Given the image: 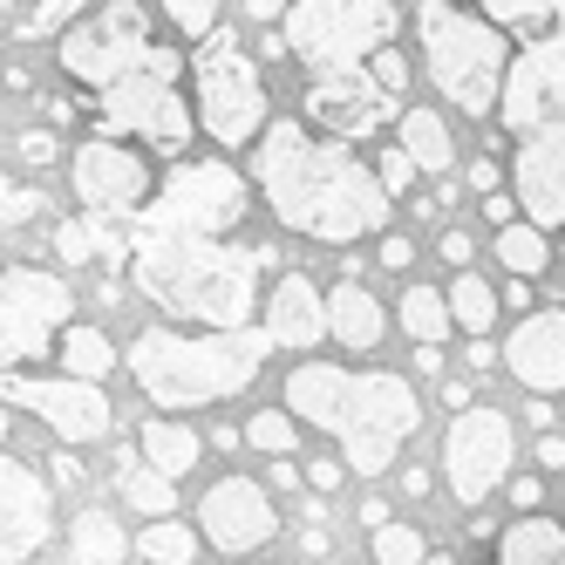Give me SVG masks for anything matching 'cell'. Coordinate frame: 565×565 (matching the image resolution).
Instances as JSON below:
<instances>
[{"label":"cell","mask_w":565,"mask_h":565,"mask_svg":"<svg viewBox=\"0 0 565 565\" xmlns=\"http://www.w3.org/2000/svg\"><path fill=\"white\" fill-rule=\"evenodd\" d=\"M470 191H498V164H483V157H477V164H470Z\"/></svg>","instance_id":"obj_48"},{"label":"cell","mask_w":565,"mask_h":565,"mask_svg":"<svg viewBox=\"0 0 565 565\" xmlns=\"http://www.w3.org/2000/svg\"><path fill=\"white\" fill-rule=\"evenodd\" d=\"M191 96H198V124H205L225 150L253 143L266 124V89H259V68L253 55L238 49L232 28H212L205 49L191 55Z\"/></svg>","instance_id":"obj_9"},{"label":"cell","mask_w":565,"mask_h":565,"mask_svg":"<svg viewBox=\"0 0 565 565\" xmlns=\"http://www.w3.org/2000/svg\"><path fill=\"white\" fill-rule=\"evenodd\" d=\"M402 143H409V157H416L429 178H443V171L457 164V143H450V130H443V116L423 109V103H416V109H402Z\"/></svg>","instance_id":"obj_23"},{"label":"cell","mask_w":565,"mask_h":565,"mask_svg":"<svg viewBox=\"0 0 565 565\" xmlns=\"http://www.w3.org/2000/svg\"><path fill=\"white\" fill-rule=\"evenodd\" d=\"M62 369L68 375H109L116 369V348H109V334L103 328H89V320H75V328H62Z\"/></svg>","instance_id":"obj_26"},{"label":"cell","mask_w":565,"mask_h":565,"mask_svg":"<svg viewBox=\"0 0 565 565\" xmlns=\"http://www.w3.org/2000/svg\"><path fill=\"white\" fill-rule=\"evenodd\" d=\"M388 83L382 75H369V62H354V68H328V75H313L307 83V116H313V130H328V137H375L388 124Z\"/></svg>","instance_id":"obj_16"},{"label":"cell","mask_w":565,"mask_h":565,"mask_svg":"<svg viewBox=\"0 0 565 565\" xmlns=\"http://www.w3.org/2000/svg\"><path fill=\"white\" fill-rule=\"evenodd\" d=\"M491 361H504V354H498V348H491V341H483V334H470V369H477V375H483V369H491Z\"/></svg>","instance_id":"obj_46"},{"label":"cell","mask_w":565,"mask_h":565,"mask_svg":"<svg viewBox=\"0 0 565 565\" xmlns=\"http://www.w3.org/2000/svg\"><path fill=\"white\" fill-rule=\"evenodd\" d=\"M545 232H552V225H539V218H532V225H518V218L498 225V259H504L511 273H532V279H539V273L552 266V238H545Z\"/></svg>","instance_id":"obj_25"},{"label":"cell","mask_w":565,"mask_h":565,"mask_svg":"<svg viewBox=\"0 0 565 565\" xmlns=\"http://www.w3.org/2000/svg\"><path fill=\"white\" fill-rule=\"evenodd\" d=\"M246 450H259V457H294L300 450L294 409H259V416H246Z\"/></svg>","instance_id":"obj_30"},{"label":"cell","mask_w":565,"mask_h":565,"mask_svg":"<svg viewBox=\"0 0 565 565\" xmlns=\"http://www.w3.org/2000/svg\"><path fill=\"white\" fill-rule=\"evenodd\" d=\"M450 307H457V328H463V334H483V328L498 320V294L483 287V279H477L470 266L457 273V287H450Z\"/></svg>","instance_id":"obj_29"},{"label":"cell","mask_w":565,"mask_h":565,"mask_svg":"<svg viewBox=\"0 0 565 565\" xmlns=\"http://www.w3.org/2000/svg\"><path fill=\"white\" fill-rule=\"evenodd\" d=\"M279 348L273 328H205V334H178V328H143L130 341V382L157 402V409H205V402L238 395L266 354Z\"/></svg>","instance_id":"obj_6"},{"label":"cell","mask_w":565,"mask_h":565,"mask_svg":"<svg viewBox=\"0 0 565 565\" xmlns=\"http://www.w3.org/2000/svg\"><path fill=\"white\" fill-rule=\"evenodd\" d=\"M143 457H150L157 470L184 477V470L198 463V436H191L184 423H143Z\"/></svg>","instance_id":"obj_28"},{"label":"cell","mask_w":565,"mask_h":565,"mask_svg":"<svg viewBox=\"0 0 565 565\" xmlns=\"http://www.w3.org/2000/svg\"><path fill=\"white\" fill-rule=\"evenodd\" d=\"M124 498H130V511H143V518H171L178 483H171V470H157V463L143 457V463H124Z\"/></svg>","instance_id":"obj_27"},{"label":"cell","mask_w":565,"mask_h":565,"mask_svg":"<svg viewBox=\"0 0 565 565\" xmlns=\"http://www.w3.org/2000/svg\"><path fill=\"white\" fill-rule=\"evenodd\" d=\"M328 328H334V341H341L348 354H375V348H382V334H388V320H382L375 294H361L354 279H348V287H334V294H328Z\"/></svg>","instance_id":"obj_20"},{"label":"cell","mask_w":565,"mask_h":565,"mask_svg":"<svg viewBox=\"0 0 565 565\" xmlns=\"http://www.w3.org/2000/svg\"><path fill=\"white\" fill-rule=\"evenodd\" d=\"M0 395L34 409L62 443H103L109 423H116L96 375H0Z\"/></svg>","instance_id":"obj_14"},{"label":"cell","mask_w":565,"mask_h":565,"mask_svg":"<svg viewBox=\"0 0 565 565\" xmlns=\"http://www.w3.org/2000/svg\"><path fill=\"white\" fill-rule=\"evenodd\" d=\"M198 524H205V545L225 552V558H246V552H266L279 539V511H273V491L253 477H225L198 498Z\"/></svg>","instance_id":"obj_15"},{"label":"cell","mask_w":565,"mask_h":565,"mask_svg":"<svg viewBox=\"0 0 565 565\" xmlns=\"http://www.w3.org/2000/svg\"><path fill=\"white\" fill-rule=\"evenodd\" d=\"M279 21H287L279 28L287 55L307 62L313 75H328V68H354L375 49H388L402 28V8L395 0H294Z\"/></svg>","instance_id":"obj_8"},{"label":"cell","mask_w":565,"mask_h":565,"mask_svg":"<svg viewBox=\"0 0 565 565\" xmlns=\"http://www.w3.org/2000/svg\"><path fill=\"white\" fill-rule=\"evenodd\" d=\"M504 369L524 395H558L565 388V307L518 320L511 341H504Z\"/></svg>","instance_id":"obj_18"},{"label":"cell","mask_w":565,"mask_h":565,"mask_svg":"<svg viewBox=\"0 0 565 565\" xmlns=\"http://www.w3.org/2000/svg\"><path fill=\"white\" fill-rule=\"evenodd\" d=\"M409 259H416L409 238H382V266H409Z\"/></svg>","instance_id":"obj_45"},{"label":"cell","mask_w":565,"mask_h":565,"mask_svg":"<svg viewBox=\"0 0 565 565\" xmlns=\"http://www.w3.org/2000/svg\"><path fill=\"white\" fill-rule=\"evenodd\" d=\"M279 259L266 246H232V232H164L130 225V279L137 294L171 320L205 328H246L259 307V279Z\"/></svg>","instance_id":"obj_3"},{"label":"cell","mask_w":565,"mask_h":565,"mask_svg":"<svg viewBox=\"0 0 565 565\" xmlns=\"http://www.w3.org/2000/svg\"><path fill=\"white\" fill-rule=\"evenodd\" d=\"M498 124L518 143L511 157L518 205L539 225H565V14L511 55Z\"/></svg>","instance_id":"obj_4"},{"label":"cell","mask_w":565,"mask_h":565,"mask_svg":"<svg viewBox=\"0 0 565 565\" xmlns=\"http://www.w3.org/2000/svg\"><path fill=\"white\" fill-rule=\"evenodd\" d=\"M511 457H518V436H511L504 409H483V402H477V409H457L450 436H443V477H450V491L470 511L511 477Z\"/></svg>","instance_id":"obj_12"},{"label":"cell","mask_w":565,"mask_h":565,"mask_svg":"<svg viewBox=\"0 0 565 565\" xmlns=\"http://www.w3.org/2000/svg\"><path fill=\"white\" fill-rule=\"evenodd\" d=\"M287 409L307 416L313 429H328L341 443V457L354 477H388L402 443L416 429V388L402 375H354V369H328V361H300L287 375Z\"/></svg>","instance_id":"obj_5"},{"label":"cell","mask_w":565,"mask_h":565,"mask_svg":"<svg viewBox=\"0 0 565 565\" xmlns=\"http://www.w3.org/2000/svg\"><path fill=\"white\" fill-rule=\"evenodd\" d=\"M246 205H253V191H246V178H238L232 164H218V157H184V164H171V178L143 198V212L130 225L232 232L238 218H246Z\"/></svg>","instance_id":"obj_10"},{"label":"cell","mask_w":565,"mask_h":565,"mask_svg":"<svg viewBox=\"0 0 565 565\" xmlns=\"http://www.w3.org/2000/svg\"><path fill=\"white\" fill-rule=\"evenodd\" d=\"M341 463H348V457H341ZM341 463H334V457H320V463L307 470V491H334V483H341Z\"/></svg>","instance_id":"obj_41"},{"label":"cell","mask_w":565,"mask_h":565,"mask_svg":"<svg viewBox=\"0 0 565 565\" xmlns=\"http://www.w3.org/2000/svg\"><path fill=\"white\" fill-rule=\"evenodd\" d=\"M49 212V198L42 191H28V184H8L0 178V232H14V225H28V218H42Z\"/></svg>","instance_id":"obj_33"},{"label":"cell","mask_w":565,"mask_h":565,"mask_svg":"<svg viewBox=\"0 0 565 565\" xmlns=\"http://www.w3.org/2000/svg\"><path fill=\"white\" fill-rule=\"evenodd\" d=\"M68 313H75V294H68L62 273H42V266H0V375L42 354Z\"/></svg>","instance_id":"obj_11"},{"label":"cell","mask_w":565,"mask_h":565,"mask_svg":"<svg viewBox=\"0 0 565 565\" xmlns=\"http://www.w3.org/2000/svg\"><path fill=\"white\" fill-rule=\"evenodd\" d=\"M55 253H62L68 266H89V259L103 253V238H96V218H83V225H62V232H55Z\"/></svg>","instance_id":"obj_35"},{"label":"cell","mask_w":565,"mask_h":565,"mask_svg":"<svg viewBox=\"0 0 565 565\" xmlns=\"http://www.w3.org/2000/svg\"><path fill=\"white\" fill-rule=\"evenodd\" d=\"M498 558L504 565H565V524L539 518V511H518L511 532H498Z\"/></svg>","instance_id":"obj_21"},{"label":"cell","mask_w":565,"mask_h":565,"mask_svg":"<svg viewBox=\"0 0 565 565\" xmlns=\"http://www.w3.org/2000/svg\"><path fill=\"white\" fill-rule=\"evenodd\" d=\"M62 552H68V558H103V565H116V558L137 552V539H124V524H116L109 511H83V518L68 524Z\"/></svg>","instance_id":"obj_22"},{"label":"cell","mask_w":565,"mask_h":565,"mask_svg":"<svg viewBox=\"0 0 565 565\" xmlns=\"http://www.w3.org/2000/svg\"><path fill=\"white\" fill-rule=\"evenodd\" d=\"M55 477H62V483H83V463H75V457L62 450V457H55Z\"/></svg>","instance_id":"obj_50"},{"label":"cell","mask_w":565,"mask_h":565,"mask_svg":"<svg viewBox=\"0 0 565 565\" xmlns=\"http://www.w3.org/2000/svg\"><path fill=\"white\" fill-rule=\"evenodd\" d=\"M68 178H75V198L89 205V218H116V225H130L143 212V198H150V157L130 143V137H89L83 150L68 157Z\"/></svg>","instance_id":"obj_13"},{"label":"cell","mask_w":565,"mask_h":565,"mask_svg":"<svg viewBox=\"0 0 565 565\" xmlns=\"http://www.w3.org/2000/svg\"><path fill=\"white\" fill-rule=\"evenodd\" d=\"M511 212H524L518 198H504V191H483V218H491V225H511Z\"/></svg>","instance_id":"obj_40"},{"label":"cell","mask_w":565,"mask_h":565,"mask_svg":"<svg viewBox=\"0 0 565 565\" xmlns=\"http://www.w3.org/2000/svg\"><path fill=\"white\" fill-rule=\"evenodd\" d=\"M75 14H89V0H34V14H28V21L42 28V34H62Z\"/></svg>","instance_id":"obj_36"},{"label":"cell","mask_w":565,"mask_h":565,"mask_svg":"<svg viewBox=\"0 0 565 565\" xmlns=\"http://www.w3.org/2000/svg\"><path fill=\"white\" fill-rule=\"evenodd\" d=\"M450 328H457L450 294H436V287H409V294H402V334H409V341H450Z\"/></svg>","instance_id":"obj_24"},{"label":"cell","mask_w":565,"mask_h":565,"mask_svg":"<svg viewBox=\"0 0 565 565\" xmlns=\"http://www.w3.org/2000/svg\"><path fill=\"white\" fill-rule=\"evenodd\" d=\"M375 75H382L388 89H402V83H409V62H402L395 49H375Z\"/></svg>","instance_id":"obj_39"},{"label":"cell","mask_w":565,"mask_h":565,"mask_svg":"<svg viewBox=\"0 0 565 565\" xmlns=\"http://www.w3.org/2000/svg\"><path fill=\"white\" fill-rule=\"evenodd\" d=\"M259 191L273 218L300 232V238H320V246H354V238L382 232L388 218V184L382 171H369L361 157L348 150V137H307L300 124H273L259 137Z\"/></svg>","instance_id":"obj_2"},{"label":"cell","mask_w":565,"mask_h":565,"mask_svg":"<svg viewBox=\"0 0 565 565\" xmlns=\"http://www.w3.org/2000/svg\"><path fill=\"white\" fill-rule=\"evenodd\" d=\"M402 491L423 498V491H429V470H423V463H416V470H402Z\"/></svg>","instance_id":"obj_49"},{"label":"cell","mask_w":565,"mask_h":565,"mask_svg":"<svg viewBox=\"0 0 565 565\" xmlns=\"http://www.w3.org/2000/svg\"><path fill=\"white\" fill-rule=\"evenodd\" d=\"M49 157H55V137H49V130H28V137H21V164H34V171H42Z\"/></svg>","instance_id":"obj_38"},{"label":"cell","mask_w":565,"mask_h":565,"mask_svg":"<svg viewBox=\"0 0 565 565\" xmlns=\"http://www.w3.org/2000/svg\"><path fill=\"white\" fill-rule=\"evenodd\" d=\"M0 436H8V395H0Z\"/></svg>","instance_id":"obj_51"},{"label":"cell","mask_w":565,"mask_h":565,"mask_svg":"<svg viewBox=\"0 0 565 565\" xmlns=\"http://www.w3.org/2000/svg\"><path fill=\"white\" fill-rule=\"evenodd\" d=\"M137 558H164V565H184V558H198V532H184L178 518H150V532L137 539Z\"/></svg>","instance_id":"obj_31"},{"label":"cell","mask_w":565,"mask_h":565,"mask_svg":"<svg viewBox=\"0 0 565 565\" xmlns=\"http://www.w3.org/2000/svg\"><path fill=\"white\" fill-rule=\"evenodd\" d=\"M164 14L178 34H191V42H205V34L218 28V0H164Z\"/></svg>","instance_id":"obj_34"},{"label":"cell","mask_w":565,"mask_h":565,"mask_svg":"<svg viewBox=\"0 0 565 565\" xmlns=\"http://www.w3.org/2000/svg\"><path fill=\"white\" fill-rule=\"evenodd\" d=\"M539 463L545 470H565V436H539Z\"/></svg>","instance_id":"obj_44"},{"label":"cell","mask_w":565,"mask_h":565,"mask_svg":"<svg viewBox=\"0 0 565 565\" xmlns=\"http://www.w3.org/2000/svg\"><path fill=\"white\" fill-rule=\"evenodd\" d=\"M266 328L279 334V348H313L320 334H334L328 328V294H313L307 273H287L266 300Z\"/></svg>","instance_id":"obj_19"},{"label":"cell","mask_w":565,"mask_h":565,"mask_svg":"<svg viewBox=\"0 0 565 565\" xmlns=\"http://www.w3.org/2000/svg\"><path fill=\"white\" fill-rule=\"evenodd\" d=\"M511 498H518V511H539V504H545V483L524 477V483H511Z\"/></svg>","instance_id":"obj_43"},{"label":"cell","mask_w":565,"mask_h":565,"mask_svg":"<svg viewBox=\"0 0 565 565\" xmlns=\"http://www.w3.org/2000/svg\"><path fill=\"white\" fill-rule=\"evenodd\" d=\"M62 68L96 96L103 130L157 157H178L198 130V96H184V62L164 34H150L137 0H103L96 14L62 28Z\"/></svg>","instance_id":"obj_1"},{"label":"cell","mask_w":565,"mask_h":565,"mask_svg":"<svg viewBox=\"0 0 565 565\" xmlns=\"http://www.w3.org/2000/svg\"><path fill=\"white\" fill-rule=\"evenodd\" d=\"M42 545H49V483L0 450V565L34 558Z\"/></svg>","instance_id":"obj_17"},{"label":"cell","mask_w":565,"mask_h":565,"mask_svg":"<svg viewBox=\"0 0 565 565\" xmlns=\"http://www.w3.org/2000/svg\"><path fill=\"white\" fill-rule=\"evenodd\" d=\"M375 171H382V184H388V191H409L423 164L409 157V143H395V150H382V164H375Z\"/></svg>","instance_id":"obj_37"},{"label":"cell","mask_w":565,"mask_h":565,"mask_svg":"<svg viewBox=\"0 0 565 565\" xmlns=\"http://www.w3.org/2000/svg\"><path fill=\"white\" fill-rule=\"evenodd\" d=\"M369 552H375V558H388V565H416V558H429L423 532H409V524H375Z\"/></svg>","instance_id":"obj_32"},{"label":"cell","mask_w":565,"mask_h":565,"mask_svg":"<svg viewBox=\"0 0 565 565\" xmlns=\"http://www.w3.org/2000/svg\"><path fill=\"white\" fill-rule=\"evenodd\" d=\"M443 259H450V266H470V259H477L470 232H443Z\"/></svg>","instance_id":"obj_42"},{"label":"cell","mask_w":565,"mask_h":565,"mask_svg":"<svg viewBox=\"0 0 565 565\" xmlns=\"http://www.w3.org/2000/svg\"><path fill=\"white\" fill-rule=\"evenodd\" d=\"M287 8H294V0H246V14H253V21H279Z\"/></svg>","instance_id":"obj_47"},{"label":"cell","mask_w":565,"mask_h":565,"mask_svg":"<svg viewBox=\"0 0 565 565\" xmlns=\"http://www.w3.org/2000/svg\"><path fill=\"white\" fill-rule=\"evenodd\" d=\"M423 62H429V83L443 89V103H457L463 116H491L504 96V75H511V28L491 21L470 0H423Z\"/></svg>","instance_id":"obj_7"}]
</instances>
